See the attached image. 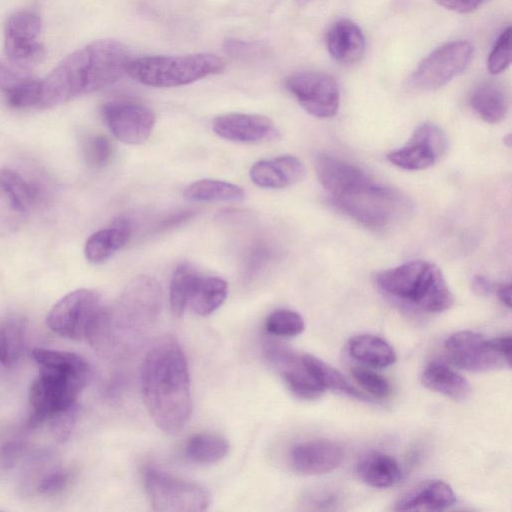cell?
<instances>
[{
    "mask_svg": "<svg viewBox=\"0 0 512 512\" xmlns=\"http://www.w3.org/2000/svg\"><path fill=\"white\" fill-rule=\"evenodd\" d=\"M141 390L148 413L162 431L184 428L192 414L190 377L186 356L173 337L163 336L147 352Z\"/></svg>",
    "mask_w": 512,
    "mask_h": 512,
    "instance_id": "6da1fadb",
    "label": "cell"
},
{
    "mask_svg": "<svg viewBox=\"0 0 512 512\" xmlns=\"http://www.w3.org/2000/svg\"><path fill=\"white\" fill-rule=\"evenodd\" d=\"M130 60L126 46L114 39L95 40L75 50L42 79L39 107H54L112 85L126 73Z\"/></svg>",
    "mask_w": 512,
    "mask_h": 512,
    "instance_id": "7a4b0ae2",
    "label": "cell"
},
{
    "mask_svg": "<svg viewBox=\"0 0 512 512\" xmlns=\"http://www.w3.org/2000/svg\"><path fill=\"white\" fill-rule=\"evenodd\" d=\"M161 304L162 294L157 281L139 276L131 281L115 305L101 307L86 339L107 357L122 356L153 327L160 315Z\"/></svg>",
    "mask_w": 512,
    "mask_h": 512,
    "instance_id": "3957f363",
    "label": "cell"
},
{
    "mask_svg": "<svg viewBox=\"0 0 512 512\" xmlns=\"http://www.w3.org/2000/svg\"><path fill=\"white\" fill-rule=\"evenodd\" d=\"M32 356L39 375L29 390V425L37 427L56 413L77 404V396L89 383L91 368L82 356L35 348Z\"/></svg>",
    "mask_w": 512,
    "mask_h": 512,
    "instance_id": "277c9868",
    "label": "cell"
},
{
    "mask_svg": "<svg viewBox=\"0 0 512 512\" xmlns=\"http://www.w3.org/2000/svg\"><path fill=\"white\" fill-rule=\"evenodd\" d=\"M386 296L427 313H441L454 297L440 268L427 260H411L379 272L375 277Z\"/></svg>",
    "mask_w": 512,
    "mask_h": 512,
    "instance_id": "5b68a950",
    "label": "cell"
},
{
    "mask_svg": "<svg viewBox=\"0 0 512 512\" xmlns=\"http://www.w3.org/2000/svg\"><path fill=\"white\" fill-rule=\"evenodd\" d=\"M330 199L339 210L370 229L388 228L406 217L411 209L404 194L375 182L366 172L330 195Z\"/></svg>",
    "mask_w": 512,
    "mask_h": 512,
    "instance_id": "8992f818",
    "label": "cell"
},
{
    "mask_svg": "<svg viewBox=\"0 0 512 512\" xmlns=\"http://www.w3.org/2000/svg\"><path fill=\"white\" fill-rule=\"evenodd\" d=\"M225 69L215 54L154 55L131 59L126 73L137 82L156 88L187 85Z\"/></svg>",
    "mask_w": 512,
    "mask_h": 512,
    "instance_id": "52a82bcc",
    "label": "cell"
},
{
    "mask_svg": "<svg viewBox=\"0 0 512 512\" xmlns=\"http://www.w3.org/2000/svg\"><path fill=\"white\" fill-rule=\"evenodd\" d=\"M144 484L156 511L200 512L210 504L209 493L201 485L157 468L146 469Z\"/></svg>",
    "mask_w": 512,
    "mask_h": 512,
    "instance_id": "ba28073f",
    "label": "cell"
},
{
    "mask_svg": "<svg viewBox=\"0 0 512 512\" xmlns=\"http://www.w3.org/2000/svg\"><path fill=\"white\" fill-rule=\"evenodd\" d=\"M473 54V46L465 40L446 43L431 52L409 78V86L419 91L443 87L461 74Z\"/></svg>",
    "mask_w": 512,
    "mask_h": 512,
    "instance_id": "9c48e42d",
    "label": "cell"
},
{
    "mask_svg": "<svg viewBox=\"0 0 512 512\" xmlns=\"http://www.w3.org/2000/svg\"><path fill=\"white\" fill-rule=\"evenodd\" d=\"M102 305L97 292L77 289L60 299L47 315V325L56 334L73 340L86 338Z\"/></svg>",
    "mask_w": 512,
    "mask_h": 512,
    "instance_id": "30bf717a",
    "label": "cell"
},
{
    "mask_svg": "<svg viewBox=\"0 0 512 512\" xmlns=\"http://www.w3.org/2000/svg\"><path fill=\"white\" fill-rule=\"evenodd\" d=\"M444 348L448 361L460 369L488 372L510 367V361L497 350L493 338L487 339L477 332H455L445 340Z\"/></svg>",
    "mask_w": 512,
    "mask_h": 512,
    "instance_id": "8fae6325",
    "label": "cell"
},
{
    "mask_svg": "<svg viewBox=\"0 0 512 512\" xmlns=\"http://www.w3.org/2000/svg\"><path fill=\"white\" fill-rule=\"evenodd\" d=\"M285 87L312 116L331 118L337 114L340 93L331 76L321 72H297L285 79Z\"/></svg>",
    "mask_w": 512,
    "mask_h": 512,
    "instance_id": "7c38bea8",
    "label": "cell"
},
{
    "mask_svg": "<svg viewBox=\"0 0 512 512\" xmlns=\"http://www.w3.org/2000/svg\"><path fill=\"white\" fill-rule=\"evenodd\" d=\"M103 119L112 134L121 142L139 145L150 137L156 116L154 111L136 100L114 99L102 107Z\"/></svg>",
    "mask_w": 512,
    "mask_h": 512,
    "instance_id": "4fadbf2b",
    "label": "cell"
},
{
    "mask_svg": "<svg viewBox=\"0 0 512 512\" xmlns=\"http://www.w3.org/2000/svg\"><path fill=\"white\" fill-rule=\"evenodd\" d=\"M447 147L443 130L434 123L424 122L416 127L403 147L387 155V160L404 170H424L434 165Z\"/></svg>",
    "mask_w": 512,
    "mask_h": 512,
    "instance_id": "5bb4252c",
    "label": "cell"
},
{
    "mask_svg": "<svg viewBox=\"0 0 512 512\" xmlns=\"http://www.w3.org/2000/svg\"><path fill=\"white\" fill-rule=\"evenodd\" d=\"M38 200L37 189L20 174L0 169V228L13 232L24 225Z\"/></svg>",
    "mask_w": 512,
    "mask_h": 512,
    "instance_id": "9a60e30c",
    "label": "cell"
},
{
    "mask_svg": "<svg viewBox=\"0 0 512 512\" xmlns=\"http://www.w3.org/2000/svg\"><path fill=\"white\" fill-rule=\"evenodd\" d=\"M267 354L288 389L298 398L315 400L325 392L315 378L305 354H295L278 346H270Z\"/></svg>",
    "mask_w": 512,
    "mask_h": 512,
    "instance_id": "2e32d148",
    "label": "cell"
},
{
    "mask_svg": "<svg viewBox=\"0 0 512 512\" xmlns=\"http://www.w3.org/2000/svg\"><path fill=\"white\" fill-rule=\"evenodd\" d=\"M344 459V449L329 439H313L294 444L289 452L292 469L303 475H321L336 469Z\"/></svg>",
    "mask_w": 512,
    "mask_h": 512,
    "instance_id": "e0dca14e",
    "label": "cell"
},
{
    "mask_svg": "<svg viewBox=\"0 0 512 512\" xmlns=\"http://www.w3.org/2000/svg\"><path fill=\"white\" fill-rule=\"evenodd\" d=\"M249 175L259 187L280 189L302 180L305 166L296 156L282 155L257 161L251 166Z\"/></svg>",
    "mask_w": 512,
    "mask_h": 512,
    "instance_id": "ac0fdd59",
    "label": "cell"
},
{
    "mask_svg": "<svg viewBox=\"0 0 512 512\" xmlns=\"http://www.w3.org/2000/svg\"><path fill=\"white\" fill-rule=\"evenodd\" d=\"M212 129L219 137L235 142H256L273 130L270 118L258 114L229 113L216 117Z\"/></svg>",
    "mask_w": 512,
    "mask_h": 512,
    "instance_id": "d6986e66",
    "label": "cell"
},
{
    "mask_svg": "<svg viewBox=\"0 0 512 512\" xmlns=\"http://www.w3.org/2000/svg\"><path fill=\"white\" fill-rule=\"evenodd\" d=\"M456 502L451 486L442 480H429L404 493L395 503L397 511H439Z\"/></svg>",
    "mask_w": 512,
    "mask_h": 512,
    "instance_id": "ffe728a7",
    "label": "cell"
},
{
    "mask_svg": "<svg viewBox=\"0 0 512 512\" xmlns=\"http://www.w3.org/2000/svg\"><path fill=\"white\" fill-rule=\"evenodd\" d=\"M325 41L329 54L340 64H355L365 52L364 35L349 19L336 21L327 31Z\"/></svg>",
    "mask_w": 512,
    "mask_h": 512,
    "instance_id": "44dd1931",
    "label": "cell"
},
{
    "mask_svg": "<svg viewBox=\"0 0 512 512\" xmlns=\"http://www.w3.org/2000/svg\"><path fill=\"white\" fill-rule=\"evenodd\" d=\"M131 227L128 219H116L113 224L93 233L85 244V256L91 263H102L123 248L130 240Z\"/></svg>",
    "mask_w": 512,
    "mask_h": 512,
    "instance_id": "7402d4cb",
    "label": "cell"
},
{
    "mask_svg": "<svg viewBox=\"0 0 512 512\" xmlns=\"http://www.w3.org/2000/svg\"><path fill=\"white\" fill-rule=\"evenodd\" d=\"M357 474L367 485L374 488H388L402 478V470L397 460L380 451L365 453L357 463Z\"/></svg>",
    "mask_w": 512,
    "mask_h": 512,
    "instance_id": "603a6c76",
    "label": "cell"
},
{
    "mask_svg": "<svg viewBox=\"0 0 512 512\" xmlns=\"http://www.w3.org/2000/svg\"><path fill=\"white\" fill-rule=\"evenodd\" d=\"M421 381L428 389L453 400H464L470 392L469 381L442 361H432L423 370Z\"/></svg>",
    "mask_w": 512,
    "mask_h": 512,
    "instance_id": "cb8c5ba5",
    "label": "cell"
},
{
    "mask_svg": "<svg viewBox=\"0 0 512 512\" xmlns=\"http://www.w3.org/2000/svg\"><path fill=\"white\" fill-rule=\"evenodd\" d=\"M28 321L19 313H8L0 319V362L12 367L21 359L27 341Z\"/></svg>",
    "mask_w": 512,
    "mask_h": 512,
    "instance_id": "d4e9b609",
    "label": "cell"
},
{
    "mask_svg": "<svg viewBox=\"0 0 512 512\" xmlns=\"http://www.w3.org/2000/svg\"><path fill=\"white\" fill-rule=\"evenodd\" d=\"M348 351L352 358L373 368L388 367L397 359L394 349L388 342L371 334L351 337L348 341Z\"/></svg>",
    "mask_w": 512,
    "mask_h": 512,
    "instance_id": "484cf974",
    "label": "cell"
},
{
    "mask_svg": "<svg viewBox=\"0 0 512 512\" xmlns=\"http://www.w3.org/2000/svg\"><path fill=\"white\" fill-rule=\"evenodd\" d=\"M469 103L475 113L489 124L501 122L509 107L504 90L492 82H484L475 87Z\"/></svg>",
    "mask_w": 512,
    "mask_h": 512,
    "instance_id": "4316f807",
    "label": "cell"
},
{
    "mask_svg": "<svg viewBox=\"0 0 512 512\" xmlns=\"http://www.w3.org/2000/svg\"><path fill=\"white\" fill-rule=\"evenodd\" d=\"M228 285L215 276H200L189 299L188 306L200 316L216 311L226 300Z\"/></svg>",
    "mask_w": 512,
    "mask_h": 512,
    "instance_id": "83f0119b",
    "label": "cell"
},
{
    "mask_svg": "<svg viewBox=\"0 0 512 512\" xmlns=\"http://www.w3.org/2000/svg\"><path fill=\"white\" fill-rule=\"evenodd\" d=\"M245 196L242 187L215 179L195 181L184 191V197L195 202H240Z\"/></svg>",
    "mask_w": 512,
    "mask_h": 512,
    "instance_id": "f1b7e54d",
    "label": "cell"
},
{
    "mask_svg": "<svg viewBox=\"0 0 512 512\" xmlns=\"http://www.w3.org/2000/svg\"><path fill=\"white\" fill-rule=\"evenodd\" d=\"M230 445L226 438L215 433H199L189 438L185 451L197 463H215L225 458Z\"/></svg>",
    "mask_w": 512,
    "mask_h": 512,
    "instance_id": "f546056e",
    "label": "cell"
},
{
    "mask_svg": "<svg viewBox=\"0 0 512 512\" xmlns=\"http://www.w3.org/2000/svg\"><path fill=\"white\" fill-rule=\"evenodd\" d=\"M200 275L188 264L179 265L172 276L169 303L172 313L181 317L188 307L189 299Z\"/></svg>",
    "mask_w": 512,
    "mask_h": 512,
    "instance_id": "4dcf8cb0",
    "label": "cell"
},
{
    "mask_svg": "<svg viewBox=\"0 0 512 512\" xmlns=\"http://www.w3.org/2000/svg\"><path fill=\"white\" fill-rule=\"evenodd\" d=\"M306 360L319 384L324 390H332L359 400H367L337 369L323 360L305 354Z\"/></svg>",
    "mask_w": 512,
    "mask_h": 512,
    "instance_id": "1f68e13d",
    "label": "cell"
},
{
    "mask_svg": "<svg viewBox=\"0 0 512 512\" xmlns=\"http://www.w3.org/2000/svg\"><path fill=\"white\" fill-rule=\"evenodd\" d=\"M40 17L28 11L11 15L4 27V40L15 42H34L41 32Z\"/></svg>",
    "mask_w": 512,
    "mask_h": 512,
    "instance_id": "d6a6232c",
    "label": "cell"
},
{
    "mask_svg": "<svg viewBox=\"0 0 512 512\" xmlns=\"http://www.w3.org/2000/svg\"><path fill=\"white\" fill-rule=\"evenodd\" d=\"M266 331L275 336L294 337L305 329L302 316L290 309H278L273 311L265 321Z\"/></svg>",
    "mask_w": 512,
    "mask_h": 512,
    "instance_id": "836d02e7",
    "label": "cell"
},
{
    "mask_svg": "<svg viewBox=\"0 0 512 512\" xmlns=\"http://www.w3.org/2000/svg\"><path fill=\"white\" fill-rule=\"evenodd\" d=\"M4 52L11 64L25 70L39 64L45 56L44 47L37 41L15 42L4 40Z\"/></svg>",
    "mask_w": 512,
    "mask_h": 512,
    "instance_id": "e575fe53",
    "label": "cell"
},
{
    "mask_svg": "<svg viewBox=\"0 0 512 512\" xmlns=\"http://www.w3.org/2000/svg\"><path fill=\"white\" fill-rule=\"evenodd\" d=\"M42 95V80L30 77L25 82L4 94L9 106L17 109L39 107Z\"/></svg>",
    "mask_w": 512,
    "mask_h": 512,
    "instance_id": "d590c367",
    "label": "cell"
},
{
    "mask_svg": "<svg viewBox=\"0 0 512 512\" xmlns=\"http://www.w3.org/2000/svg\"><path fill=\"white\" fill-rule=\"evenodd\" d=\"M83 155L88 165L94 168L106 166L113 156V145L109 138L97 134L86 138Z\"/></svg>",
    "mask_w": 512,
    "mask_h": 512,
    "instance_id": "8d00e7d4",
    "label": "cell"
},
{
    "mask_svg": "<svg viewBox=\"0 0 512 512\" xmlns=\"http://www.w3.org/2000/svg\"><path fill=\"white\" fill-rule=\"evenodd\" d=\"M351 375L366 392L376 398L385 399L391 393L389 381L372 369L352 367Z\"/></svg>",
    "mask_w": 512,
    "mask_h": 512,
    "instance_id": "74e56055",
    "label": "cell"
},
{
    "mask_svg": "<svg viewBox=\"0 0 512 512\" xmlns=\"http://www.w3.org/2000/svg\"><path fill=\"white\" fill-rule=\"evenodd\" d=\"M511 62V28L498 36L487 58V70L492 75L504 72Z\"/></svg>",
    "mask_w": 512,
    "mask_h": 512,
    "instance_id": "f35d334b",
    "label": "cell"
},
{
    "mask_svg": "<svg viewBox=\"0 0 512 512\" xmlns=\"http://www.w3.org/2000/svg\"><path fill=\"white\" fill-rule=\"evenodd\" d=\"M78 413L79 407L78 404H75L56 413L48 420L56 440L63 442L69 438L77 421Z\"/></svg>",
    "mask_w": 512,
    "mask_h": 512,
    "instance_id": "ab89813d",
    "label": "cell"
},
{
    "mask_svg": "<svg viewBox=\"0 0 512 512\" xmlns=\"http://www.w3.org/2000/svg\"><path fill=\"white\" fill-rule=\"evenodd\" d=\"M70 474L63 469H56L45 474L38 483L37 490L45 496L61 493L69 484Z\"/></svg>",
    "mask_w": 512,
    "mask_h": 512,
    "instance_id": "60d3db41",
    "label": "cell"
},
{
    "mask_svg": "<svg viewBox=\"0 0 512 512\" xmlns=\"http://www.w3.org/2000/svg\"><path fill=\"white\" fill-rule=\"evenodd\" d=\"M32 77L28 70L7 64L0 60V91L3 94L13 90Z\"/></svg>",
    "mask_w": 512,
    "mask_h": 512,
    "instance_id": "b9f144b4",
    "label": "cell"
},
{
    "mask_svg": "<svg viewBox=\"0 0 512 512\" xmlns=\"http://www.w3.org/2000/svg\"><path fill=\"white\" fill-rule=\"evenodd\" d=\"M224 49L231 57L248 58L261 53L263 48L258 42L228 39L225 41Z\"/></svg>",
    "mask_w": 512,
    "mask_h": 512,
    "instance_id": "7bdbcfd3",
    "label": "cell"
},
{
    "mask_svg": "<svg viewBox=\"0 0 512 512\" xmlns=\"http://www.w3.org/2000/svg\"><path fill=\"white\" fill-rule=\"evenodd\" d=\"M439 3L447 8L460 13H470L477 9L484 0H438Z\"/></svg>",
    "mask_w": 512,
    "mask_h": 512,
    "instance_id": "ee69618b",
    "label": "cell"
},
{
    "mask_svg": "<svg viewBox=\"0 0 512 512\" xmlns=\"http://www.w3.org/2000/svg\"><path fill=\"white\" fill-rule=\"evenodd\" d=\"M472 287L479 295H488L493 291L492 283L482 275H477L473 278Z\"/></svg>",
    "mask_w": 512,
    "mask_h": 512,
    "instance_id": "f6af8a7d",
    "label": "cell"
},
{
    "mask_svg": "<svg viewBox=\"0 0 512 512\" xmlns=\"http://www.w3.org/2000/svg\"><path fill=\"white\" fill-rule=\"evenodd\" d=\"M496 294L503 305L511 307V286L509 283H502L496 287Z\"/></svg>",
    "mask_w": 512,
    "mask_h": 512,
    "instance_id": "bcb514c9",
    "label": "cell"
},
{
    "mask_svg": "<svg viewBox=\"0 0 512 512\" xmlns=\"http://www.w3.org/2000/svg\"><path fill=\"white\" fill-rule=\"evenodd\" d=\"M298 2V4L300 5H303V4H306L307 2H309L310 0H296Z\"/></svg>",
    "mask_w": 512,
    "mask_h": 512,
    "instance_id": "7dc6e473",
    "label": "cell"
}]
</instances>
